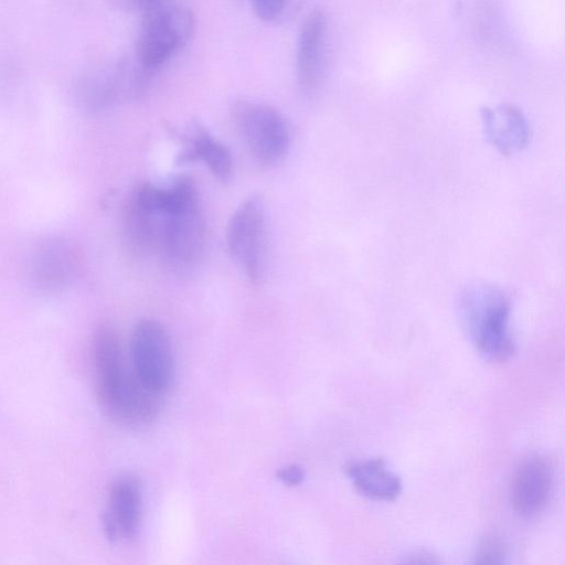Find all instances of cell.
I'll return each instance as SVG.
<instances>
[{
  "instance_id": "cell-1",
  "label": "cell",
  "mask_w": 565,
  "mask_h": 565,
  "mask_svg": "<svg viewBox=\"0 0 565 565\" xmlns=\"http://www.w3.org/2000/svg\"><path fill=\"white\" fill-rule=\"evenodd\" d=\"M148 254H157L171 269H190L200 259L206 237L196 184L180 177L167 185L143 182L128 198Z\"/></svg>"
},
{
  "instance_id": "cell-2",
  "label": "cell",
  "mask_w": 565,
  "mask_h": 565,
  "mask_svg": "<svg viewBox=\"0 0 565 565\" xmlns=\"http://www.w3.org/2000/svg\"><path fill=\"white\" fill-rule=\"evenodd\" d=\"M93 366L97 401L114 422L140 428L158 417L162 394L146 386L127 364L120 339L108 327H100L93 338Z\"/></svg>"
},
{
  "instance_id": "cell-3",
  "label": "cell",
  "mask_w": 565,
  "mask_h": 565,
  "mask_svg": "<svg viewBox=\"0 0 565 565\" xmlns=\"http://www.w3.org/2000/svg\"><path fill=\"white\" fill-rule=\"evenodd\" d=\"M458 310L468 334L488 360L503 362L514 354L510 300L501 288L488 282L468 285L459 295Z\"/></svg>"
},
{
  "instance_id": "cell-4",
  "label": "cell",
  "mask_w": 565,
  "mask_h": 565,
  "mask_svg": "<svg viewBox=\"0 0 565 565\" xmlns=\"http://www.w3.org/2000/svg\"><path fill=\"white\" fill-rule=\"evenodd\" d=\"M231 118L247 152L260 166L279 162L288 151L291 130L275 107L241 99L231 107Z\"/></svg>"
},
{
  "instance_id": "cell-5",
  "label": "cell",
  "mask_w": 565,
  "mask_h": 565,
  "mask_svg": "<svg viewBox=\"0 0 565 565\" xmlns=\"http://www.w3.org/2000/svg\"><path fill=\"white\" fill-rule=\"evenodd\" d=\"M194 17L186 8L161 3L142 12L136 55L145 71H153L168 62L189 41Z\"/></svg>"
},
{
  "instance_id": "cell-6",
  "label": "cell",
  "mask_w": 565,
  "mask_h": 565,
  "mask_svg": "<svg viewBox=\"0 0 565 565\" xmlns=\"http://www.w3.org/2000/svg\"><path fill=\"white\" fill-rule=\"evenodd\" d=\"M131 366L139 380L164 395L174 374L172 344L166 328L153 319L139 321L130 338Z\"/></svg>"
},
{
  "instance_id": "cell-7",
  "label": "cell",
  "mask_w": 565,
  "mask_h": 565,
  "mask_svg": "<svg viewBox=\"0 0 565 565\" xmlns=\"http://www.w3.org/2000/svg\"><path fill=\"white\" fill-rule=\"evenodd\" d=\"M264 241L265 207L253 195L236 207L226 230L228 250L253 284L262 278Z\"/></svg>"
},
{
  "instance_id": "cell-8",
  "label": "cell",
  "mask_w": 565,
  "mask_h": 565,
  "mask_svg": "<svg viewBox=\"0 0 565 565\" xmlns=\"http://www.w3.org/2000/svg\"><path fill=\"white\" fill-rule=\"evenodd\" d=\"M142 486L131 473H122L111 482L102 514L104 533L110 542L132 541L141 526Z\"/></svg>"
},
{
  "instance_id": "cell-9",
  "label": "cell",
  "mask_w": 565,
  "mask_h": 565,
  "mask_svg": "<svg viewBox=\"0 0 565 565\" xmlns=\"http://www.w3.org/2000/svg\"><path fill=\"white\" fill-rule=\"evenodd\" d=\"M327 19L322 11H312L303 21L297 44L296 70L303 94H313L323 77L327 50Z\"/></svg>"
},
{
  "instance_id": "cell-10",
  "label": "cell",
  "mask_w": 565,
  "mask_h": 565,
  "mask_svg": "<svg viewBox=\"0 0 565 565\" xmlns=\"http://www.w3.org/2000/svg\"><path fill=\"white\" fill-rule=\"evenodd\" d=\"M553 486L550 461L539 455L530 456L516 468L511 483L513 510L521 516H531L546 504Z\"/></svg>"
},
{
  "instance_id": "cell-11",
  "label": "cell",
  "mask_w": 565,
  "mask_h": 565,
  "mask_svg": "<svg viewBox=\"0 0 565 565\" xmlns=\"http://www.w3.org/2000/svg\"><path fill=\"white\" fill-rule=\"evenodd\" d=\"M179 164L201 162L211 173L226 181L232 174L233 160L228 148L199 122L191 124L179 135Z\"/></svg>"
},
{
  "instance_id": "cell-12",
  "label": "cell",
  "mask_w": 565,
  "mask_h": 565,
  "mask_svg": "<svg viewBox=\"0 0 565 565\" xmlns=\"http://www.w3.org/2000/svg\"><path fill=\"white\" fill-rule=\"evenodd\" d=\"M488 141L502 154L522 151L530 142V126L522 110L511 104L481 108Z\"/></svg>"
},
{
  "instance_id": "cell-13",
  "label": "cell",
  "mask_w": 565,
  "mask_h": 565,
  "mask_svg": "<svg viewBox=\"0 0 565 565\" xmlns=\"http://www.w3.org/2000/svg\"><path fill=\"white\" fill-rule=\"evenodd\" d=\"M347 472L355 489L373 500L391 501L402 492L401 479L382 459H367L352 462Z\"/></svg>"
},
{
  "instance_id": "cell-14",
  "label": "cell",
  "mask_w": 565,
  "mask_h": 565,
  "mask_svg": "<svg viewBox=\"0 0 565 565\" xmlns=\"http://www.w3.org/2000/svg\"><path fill=\"white\" fill-rule=\"evenodd\" d=\"M508 547L503 537L498 533H489L480 541L475 563L478 564H502L505 562Z\"/></svg>"
},
{
  "instance_id": "cell-15",
  "label": "cell",
  "mask_w": 565,
  "mask_h": 565,
  "mask_svg": "<svg viewBox=\"0 0 565 565\" xmlns=\"http://www.w3.org/2000/svg\"><path fill=\"white\" fill-rule=\"evenodd\" d=\"M250 3L259 19L273 21L282 13L286 0H250Z\"/></svg>"
},
{
  "instance_id": "cell-16",
  "label": "cell",
  "mask_w": 565,
  "mask_h": 565,
  "mask_svg": "<svg viewBox=\"0 0 565 565\" xmlns=\"http://www.w3.org/2000/svg\"><path fill=\"white\" fill-rule=\"evenodd\" d=\"M278 479L286 486L294 487L302 482L305 472L298 465H289L278 470Z\"/></svg>"
},
{
  "instance_id": "cell-17",
  "label": "cell",
  "mask_w": 565,
  "mask_h": 565,
  "mask_svg": "<svg viewBox=\"0 0 565 565\" xmlns=\"http://www.w3.org/2000/svg\"><path fill=\"white\" fill-rule=\"evenodd\" d=\"M132 7L141 10V12L156 6L167 2V0H127Z\"/></svg>"
},
{
  "instance_id": "cell-18",
  "label": "cell",
  "mask_w": 565,
  "mask_h": 565,
  "mask_svg": "<svg viewBox=\"0 0 565 565\" xmlns=\"http://www.w3.org/2000/svg\"><path fill=\"white\" fill-rule=\"evenodd\" d=\"M411 557L413 558L409 561L412 563H435V562H437L436 559H434L433 555L426 551L416 552Z\"/></svg>"
}]
</instances>
